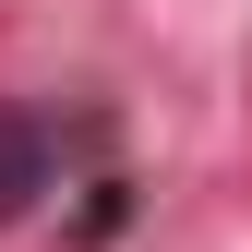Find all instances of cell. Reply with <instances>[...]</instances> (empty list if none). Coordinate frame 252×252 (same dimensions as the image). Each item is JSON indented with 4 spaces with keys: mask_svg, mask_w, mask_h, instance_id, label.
Listing matches in <instances>:
<instances>
[{
    "mask_svg": "<svg viewBox=\"0 0 252 252\" xmlns=\"http://www.w3.org/2000/svg\"><path fill=\"white\" fill-rule=\"evenodd\" d=\"M84 144H96V120H72V108H0V228L36 216L60 180H72Z\"/></svg>",
    "mask_w": 252,
    "mask_h": 252,
    "instance_id": "cell-1",
    "label": "cell"
}]
</instances>
